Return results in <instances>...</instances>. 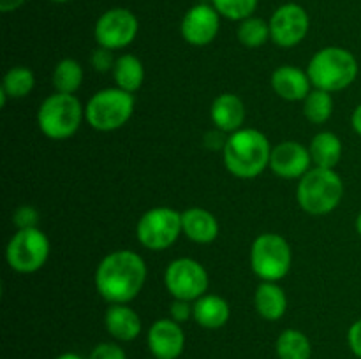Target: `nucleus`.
<instances>
[{"mask_svg":"<svg viewBox=\"0 0 361 359\" xmlns=\"http://www.w3.org/2000/svg\"><path fill=\"white\" fill-rule=\"evenodd\" d=\"M147 264L137 252L115 250L99 263L95 270V289L109 305L130 303L147 282Z\"/></svg>","mask_w":361,"mask_h":359,"instance_id":"obj_1","label":"nucleus"},{"mask_svg":"<svg viewBox=\"0 0 361 359\" xmlns=\"http://www.w3.org/2000/svg\"><path fill=\"white\" fill-rule=\"evenodd\" d=\"M222 157L226 169L233 176L252 180L270 168L271 144L261 130L242 127L228 136Z\"/></svg>","mask_w":361,"mask_h":359,"instance_id":"obj_2","label":"nucleus"},{"mask_svg":"<svg viewBox=\"0 0 361 359\" xmlns=\"http://www.w3.org/2000/svg\"><path fill=\"white\" fill-rule=\"evenodd\" d=\"M358 73L360 65L356 56L341 46L319 49L307 65V74L312 81V87L330 94L351 87L358 77Z\"/></svg>","mask_w":361,"mask_h":359,"instance_id":"obj_3","label":"nucleus"},{"mask_svg":"<svg viewBox=\"0 0 361 359\" xmlns=\"http://www.w3.org/2000/svg\"><path fill=\"white\" fill-rule=\"evenodd\" d=\"M344 197V182L335 169L310 168L300 178L296 187V201L305 213L328 215L338 208Z\"/></svg>","mask_w":361,"mask_h":359,"instance_id":"obj_4","label":"nucleus"},{"mask_svg":"<svg viewBox=\"0 0 361 359\" xmlns=\"http://www.w3.org/2000/svg\"><path fill=\"white\" fill-rule=\"evenodd\" d=\"M83 116L85 109L76 95L55 92L39 106L37 125L49 139L63 141L78 132Z\"/></svg>","mask_w":361,"mask_h":359,"instance_id":"obj_5","label":"nucleus"},{"mask_svg":"<svg viewBox=\"0 0 361 359\" xmlns=\"http://www.w3.org/2000/svg\"><path fill=\"white\" fill-rule=\"evenodd\" d=\"M136 108V99L122 88H104L95 92L85 106V118L92 129L111 132L126 125Z\"/></svg>","mask_w":361,"mask_h":359,"instance_id":"obj_6","label":"nucleus"},{"mask_svg":"<svg viewBox=\"0 0 361 359\" xmlns=\"http://www.w3.org/2000/svg\"><path fill=\"white\" fill-rule=\"evenodd\" d=\"M293 252L288 239L277 232H263L250 246V267L261 282H279L289 273Z\"/></svg>","mask_w":361,"mask_h":359,"instance_id":"obj_7","label":"nucleus"},{"mask_svg":"<svg viewBox=\"0 0 361 359\" xmlns=\"http://www.w3.org/2000/svg\"><path fill=\"white\" fill-rule=\"evenodd\" d=\"M182 232V213L168 206H157L145 211L136 225L137 241L145 248L155 252L169 248Z\"/></svg>","mask_w":361,"mask_h":359,"instance_id":"obj_8","label":"nucleus"},{"mask_svg":"<svg viewBox=\"0 0 361 359\" xmlns=\"http://www.w3.org/2000/svg\"><path fill=\"white\" fill-rule=\"evenodd\" d=\"M48 257L49 239L39 227L18 229L7 243V264L18 273H35L44 266Z\"/></svg>","mask_w":361,"mask_h":359,"instance_id":"obj_9","label":"nucleus"},{"mask_svg":"<svg viewBox=\"0 0 361 359\" xmlns=\"http://www.w3.org/2000/svg\"><path fill=\"white\" fill-rule=\"evenodd\" d=\"M164 285L175 299L196 301L208 292L210 278L203 264L190 257H180L169 263L164 271Z\"/></svg>","mask_w":361,"mask_h":359,"instance_id":"obj_10","label":"nucleus"},{"mask_svg":"<svg viewBox=\"0 0 361 359\" xmlns=\"http://www.w3.org/2000/svg\"><path fill=\"white\" fill-rule=\"evenodd\" d=\"M140 23L133 11L123 9V7H115L102 14L97 20L94 28V37L101 48L123 49L136 39Z\"/></svg>","mask_w":361,"mask_h":359,"instance_id":"obj_11","label":"nucleus"},{"mask_svg":"<svg viewBox=\"0 0 361 359\" xmlns=\"http://www.w3.org/2000/svg\"><path fill=\"white\" fill-rule=\"evenodd\" d=\"M270 37L281 48H293L307 37L310 18L298 4H284L270 18Z\"/></svg>","mask_w":361,"mask_h":359,"instance_id":"obj_12","label":"nucleus"},{"mask_svg":"<svg viewBox=\"0 0 361 359\" xmlns=\"http://www.w3.org/2000/svg\"><path fill=\"white\" fill-rule=\"evenodd\" d=\"M221 27V14L214 6L196 4L183 16L180 32L182 37L192 46H207L217 37Z\"/></svg>","mask_w":361,"mask_h":359,"instance_id":"obj_13","label":"nucleus"},{"mask_svg":"<svg viewBox=\"0 0 361 359\" xmlns=\"http://www.w3.org/2000/svg\"><path fill=\"white\" fill-rule=\"evenodd\" d=\"M148 351L155 359H178L185 348V333L182 324L173 319H159L147 334Z\"/></svg>","mask_w":361,"mask_h":359,"instance_id":"obj_14","label":"nucleus"},{"mask_svg":"<svg viewBox=\"0 0 361 359\" xmlns=\"http://www.w3.org/2000/svg\"><path fill=\"white\" fill-rule=\"evenodd\" d=\"M310 150L296 141H282L271 148L270 169L284 180H300L310 171Z\"/></svg>","mask_w":361,"mask_h":359,"instance_id":"obj_15","label":"nucleus"},{"mask_svg":"<svg viewBox=\"0 0 361 359\" xmlns=\"http://www.w3.org/2000/svg\"><path fill=\"white\" fill-rule=\"evenodd\" d=\"M310 87L312 81L307 70L295 65H281L271 74V88L284 101H305L307 95L310 94Z\"/></svg>","mask_w":361,"mask_h":359,"instance_id":"obj_16","label":"nucleus"},{"mask_svg":"<svg viewBox=\"0 0 361 359\" xmlns=\"http://www.w3.org/2000/svg\"><path fill=\"white\" fill-rule=\"evenodd\" d=\"M212 122L215 129L226 134L240 130L245 122V106L243 101L235 94H221L214 99L210 108Z\"/></svg>","mask_w":361,"mask_h":359,"instance_id":"obj_17","label":"nucleus"},{"mask_svg":"<svg viewBox=\"0 0 361 359\" xmlns=\"http://www.w3.org/2000/svg\"><path fill=\"white\" fill-rule=\"evenodd\" d=\"M182 231L190 241L207 245L217 239L219 222L212 211L192 206L182 211Z\"/></svg>","mask_w":361,"mask_h":359,"instance_id":"obj_18","label":"nucleus"},{"mask_svg":"<svg viewBox=\"0 0 361 359\" xmlns=\"http://www.w3.org/2000/svg\"><path fill=\"white\" fill-rule=\"evenodd\" d=\"M104 324L108 333L118 341H133L141 334V317L136 310L122 305H111L106 310Z\"/></svg>","mask_w":361,"mask_h":359,"instance_id":"obj_19","label":"nucleus"},{"mask_svg":"<svg viewBox=\"0 0 361 359\" xmlns=\"http://www.w3.org/2000/svg\"><path fill=\"white\" fill-rule=\"evenodd\" d=\"M254 306L264 320L275 322L282 319L288 310V298H286L284 289L277 282H261L254 292Z\"/></svg>","mask_w":361,"mask_h":359,"instance_id":"obj_20","label":"nucleus"},{"mask_svg":"<svg viewBox=\"0 0 361 359\" xmlns=\"http://www.w3.org/2000/svg\"><path fill=\"white\" fill-rule=\"evenodd\" d=\"M231 315L229 303L217 294H204L194 301V320L204 329H219L226 326Z\"/></svg>","mask_w":361,"mask_h":359,"instance_id":"obj_21","label":"nucleus"},{"mask_svg":"<svg viewBox=\"0 0 361 359\" xmlns=\"http://www.w3.org/2000/svg\"><path fill=\"white\" fill-rule=\"evenodd\" d=\"M310 157L316 168L335 169L342 158V141L337 134L324 130L314 136L310 143Z\"/></svg>","mask_w":361,"mask_h":359,"instance_id":"obj_22","label":"nucleus"},{"mask_svg":"<svg viewBox=\"0 0 361 359\" xmlns=\"http://www.w3.org/2000/svg\"><path fill=\"white\" fill-rule=\"evenodd\" d=\"M113 77H115L116 87L134 94V92L140 90L145 81L143 62L130 53L120 55L116 58L115 67H113Z\"/></svg>","mask_w":361,"mask_h":359,"instance_id":"obj_23","label":"nucleus"},{"mask_svg":"<svg viewBox=\"0 0 361 359\" xmlns=\"http://www.w3.org/2000/svg\"><path fill=\"white\" fill-rule=\"evenodd\" d=\"M275 352H277L279 359H310L312 344L302 331L284 329L279 334Z\"/></svg>","mask_w":361,"mask_h":359,"instance_id":"obj_24","label":"nucleus"},{"mask_svg":"<svg viewBox=\"0 0 361 359\" xmlns=\"http://www.w3.org/2000/svg\"><path fill=\"white\" fill-rule=\"evenodd\" d=\"M83 67L78 60L63 58L60 60L53 70V87L60 94H76L83 83Z\"/></svg>","mask_w":361,"mask_h":359,"instance_id":"obj_25","label":"nucleus"},{"mask_svg":"<svg viewBox=\"0 0 361 359\" xmlns=\"http://www.w3.org/2000/svg\"><path fill=\"white\" fill-rule=\"evenodd\" d=\"M334 113V97L330 92L314 88L303 101V115L314 125H323Z\"/></svg>","mask_w":361,"mask_h":359,"instance_id":"obj_26","label":"nucleus"},{"mask_svg":"<svg viewBox=\"0 0 361 359\" xmlns=\"http://www.w3.org/2000/svg\"><path fill=\"white\" fill-rule=\"evenodd\" d=\"M35 76L28 67L16 65L11 67L6 73L0 92L11 99H23L34 90Z\"/></svg>","mask_w":361,"mask_h":359,"instance_id":"obj_27","label":"nucleus"},{"mask_svg":"<svg viewBox=\"0 0 361 359\" xmlns=\"http://www.w3.org/2000/svg\"><path fill=\"white\" fill-rule=\"evenodd\" d=\"M236 35H238V41L247 48H259L268 39H271L270 23L264 21L263 18L249 16L240 21Z\"/></svg>","mask_w":361,"mask_h":359,"instance_id":"obj_28","label":"nucleus"},{"mask_svg":"<svg viewBox=\"0 0 361 359\" xmlns=\"http://www.w3.org/2000/svg\"><path fill=\"white\" fill-rule=\"evenodd\" d=\"M259 0H212V6L221 16L233 21H242L252 16Z\"/></svg>","mask_w":361,"mask_h":359,"instance_id":"obj_29","label":"nucleus"},{"mask_svg":"<svg viewBox=\"0 0 361 359\" xmlns=\"http://www.w3.org/2000/svg\"><path fill=\"white\" fill-rule=\"evenodd\" d=\"M39 218H41V213L37 211V208L34 206H20L13 215V222L18 229H30L37 227Z\"/></svg>","mask_w":361,"mask_h":359,"instance_id":"obj_30","label":"nucleus"},{"mask_svg":"<svg viewBox=\"0 0 361 359\" xmlns=\"http://www.w3.org/2000/svg\"><path fill=\"white\" fill-rule=\"evenodd\" d=\"M88 359H127L126 351L113 341H104L94 347Z\"/></svg>","mask_w":361,"mask_h":359,"instance_id":"obj_31","label":"nucleus"},{"mask_svg":"<svg viewBox=\"0 0 361 359\" xmlns=\"http://www.w3.org/2000/svg\"><path fill=\"white\" fill-rule=\"evenodd\" d=\"M90 62L95 70H99V73H108V70H113L116 58H113L111 49H106L99 46V48L92 53Z\"/></svg>","mask_w":361,"mask_h":359,"instance_id":"obj_32","label":"nucleus"},{"mask_svg":"<svg viewBox=\"0 0 361 359\" xmlns=\"http://www.w3.org/2000/svg\"><path fill=\"white\" fill-rule=\"evenodd\" d=\"M169 315L175 322L183 324L189 319H194V303L185 301V299H175L169 308Z\"/></svg>","mask_w":361,"mask_h":359,"instance_id":"obj_33","label":"nucleus"},{"mask_svg":"<svg viewBox=\"0 0 361 359\" xmlns=\"http://www.w3.org/2000/svg\"><path fill=\"white\" fill-rule=\"evenodd\" d=\"M348 344L353 354H355L358 359H361V319L356 320V322H353L351 327H349Z\"/></svg>","mask_w":361,"mask_h":359,"instance_id":"obj_34","label":"nucleus"},{"mask_svg":"<svg viewBox=\"0 0 361 359\" xmlns=\"http://www.w3.org/2000/svg\"><path fill=\"white\" fill-rule=\"evenodd\" d=\"M226 141H228L226 132H222L219 129H215L214 132H207V136H204V144L208 148H214V150H224Z\"/></svg>","mask_w":361,"mask_h":359,"instance_id":"obj_35","label":"nucleus"},{"mask_svg":"<svg viewBox=\"0 0 361 359\" xmlns=\"http://www.w3.org/2000/svg\"><path fill=\"white\" fill-rule=\"evenodd\" d=\"M27 0H0V11L2 13H13V11L20 9Z\"/></svg>","mask_w":361,"mask_h":359,"instance_id":"obj_36","label":"nucleus"},{"mask_svg":"<svg viewBox=\"0 0 361 359\" xmlns=\"http://www.w3.org/2000/svg\"><path fill=\"white\" fill-rule=\"evenodd\" d=\"M351 125H353V129H355V132L358 134V136H361V104L356 106V109L353 111Z\"/></svg>","mask_w":361,"mask_h":359,"instance_id":"obj_37","label":"nucleus"},{"mask_svg":"<svg viewBox=\"0 0 361 359\" xmlns=\"http://www.w3.org/2000/svg\"><path fill=\"white\" fill-rule=\"evenodd\" d=\"M55 359H83V358H81V355H78V354H74V352H66V354L56 355Z\"/></svg>","mask_w":361,"mask_h":359,"instance_id":"obj_38","label":"nucleus"},{"mask_svg":"<svg viewBox=\"0 0 361 359\" xmlns=\"http://www.w3.org/2000/svg\"><path fill=\"white\" fill-rule=\"evenodd\" d=\"M356 231H358V234L361 236V211L358 213V217H356Z\"/></svg>","mask_w":361,"mask_h":359,"instance_id":"obj_39","label":"nucleus"},{"mask_svg":"<svg viewBox=\"0 0 361 359\" xmlns=\"http://www.w3.org/2000/svg\"><path fill=\"white\" fill-rule=\"evenodd\" d=\"M51 2H56V4H66V2H71V0H51Z\"/></svg>","mask_w":361,"mask_h":359,"instance_id":"obj_40","label":"nucleus"}]
</instances>
